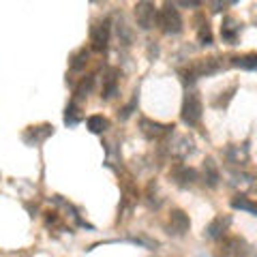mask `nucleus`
<instances>
[{
	"mask_svg": "<svg viewBox=\"0 0 257 257\" xmlns=\"http://www.w3.org/2000/svg\"><path fill=\"white\" fill-rule=\"evenodd\" d=\"M219 71H223V62H221V58H214V56H212V58H202V60L191 62L187 69L180 71V75H182V82L184 84L193 86L199 77L214 75V73H219Z\"/></svg>",
	"mask_w": 257,
	"mask_h": 257,
	"instance_id": "f257e3e1",
	"label": "nucleus"
},
{
	"mask_svg": "<svg viewBox=\"0 0 257 257\" xmlns=\"http://www.w3.org/2000/svg\"><path fill=\"white\" fill-rule=\"evenodd\" d=\"M157 26L165 32V35H180L182 32V18L178 9L172 5V3H165L163 7L159 9V15H157Z\"/></svg>",
	"mask_w": 257,
	"mask_h": 257,
	"instance_id": "f03ea898",
	"label": "nucleus"
},
{
	"mask_svg": "<svg viewBox=\"0 0 257 257\" xmlns=\"http://www.w3.org/2000/svg\"><path fill=\"white\" fill-rule=\"evenodd\" d=\"M202 114H204V105H202V96L197 92H187L182 101V109H180V118L187 126H197L202 122Z\"/></svg>",
	"mask_w": 257,
	"mask_h": 257,
	"instance_id": "7ed1b4c3",
	"label": "nucleus"
},
{
	"mask_svg": "<svg viewBox=\"0 0 257 257\" xmlns=\"http://www.w3.org/2000/svg\"><path fill=\"white\" fill-rule=\"evenodd\" d=\"M111 35V24L109 20H99L90 26V47L94 52H105Z\"/></svg>",
	"mask_w": 257,
	"mask_h": 257,
	"instance_id": "20e7f679",
	"label": "nucleus"
},
{
	"mask_svg": "<svg viewBox=\"0 0 257 257\" xmlns=\"http://www.w3.org/2000/svg\"><path fill=\"white\" fill-rule=\"evenodd\" d=\"M157 15L159 9L152 3H138L135 5V20L142 30H150L157 26Z\"/></svg>",
	"mask_w": 257,
	"mask_h": 257,
	"instance_id": "39448f33",
	"label": "nucleus"
},
{
	"mask_svg": "<svg viewBox=\"0 0 257 257\" xmlns=\"http://www.w3.org/2000/svg\"><path fill=\"white\" fill-rule=\"evenodd\" d=\"M140 128H142V135L148 140H163L165 135L174 133V124H163V122H157V120H150V118H142Z\"/></svg>",
	"mask_w": 257,
	"mask_h": 257,
	"instance_id": "423d86ee",
	"label": "nucleus"
},
{
	"mask_svg": "<svg viewBox=\"0 0 257 257\" xmlns=\"http://www.w3.org/2000/svg\"><path fill=\"white\" fill-rule=\"evenodd\" d=\"M191 227V219L184 210H172L170 221H167V234L172 236H184Z\"/></svg>",
	"mask_w": 257,
	"mask_h": 257,
	"instance_id": "0eeeda50",
	"label": "nucleus"
},
{
	"mask_svg": "<svg viewBox=\"0 0 257 257\" xmlns=\"http://www.w3.org/2000/svg\"><path fill=\"white\" fill-rule=\"evenodd\" d=\"M240 32H242V22H238L236 18H223V24H221V39L227 45H236L238 39H240Z\"/></svg>",
	"mask_w": 257,
	"mask_h": 257,
	"instance_id": "6e6552de",
	"label": "nucleus"
},
{
	"mask_svg": "<svg viewBox=\"0 0 257 257\" xmlns=\"http://www.w3.org/2000/svg\"><path fill=\"white\" fill-rule=\"evenodd\" d=\"M118 82H120V69L109 67L105 73H103V86H101V96L103 99H114L118 94Z\"/></svg>",
	"mask_w": 257,
	"mask_h": 257,
	"instance_id": "1a4fd4ad",
	"label": "nucleus"
},
{
	"mask_svg": "<svg viewBox=\"0 0 257 257\" xmlns=\"http://www.w3.org/2000/svg\"><path fill=\"white\" fill-rule=\"evenodd\" d=\"M170 178L178 184V187H191V184H195V180H197V172L189 165L178 163L170 170Z\"/></svg>",
	"mask_w": 257,
	"mask_h": 257,
	"instance_id": "9d476101",
	"label": "nucleus"
},
{
	"mask_svg": "<svg viewBox=\"0 0 257 257\" xmlns=\"http://www.w3.org/2000/svg\"><path fill=\"white\" fill-rule=\"evenodd\" d=\"M54 133V126L52 124H41V126H28L26 131H24L22 140L28 144V146H39V144H43L50 135Z\"/></svg>",
	"mask_w": 257,
	"mask_h": 257,
	"instance_id": "9b49d317",
	"label": "nucleus"
},
{
	"mask_svg": "<svg viewBox=\"0 0 257 257\" xmlns=\"http://www.w3.org/2000/svg\"><path fill=\"white\" fill-rule=\"evenodd\" d=\"M231 225V216H227V214H221V216H214V219L208 223V227H206V231L204 234L208 236V238H212V240H216V238H221L225 231H227V227Z\"/></svg>",
	"mask_w": 257,
	"mask_h": 257,
	"instance_id": "f8f14e48",
	"label": "nucleus"
},
{
	"mask_svg": "<svg viewBox=\"0 0 257 257\" xmlns=\"http://www.w3.org/2000/svg\"><path fill=\"white\" fill-rule=\"evenodd\" d=\"M193 150H195V146H193V140H189L187 135H178V138H176V142L170 146V152H172L176 159L189 157Z\"/></svg>",
	"mask_w": 257,
	"mask_h": 257,
	"instance_id": "ddd939ff",
	"label": "nucleus"
},
{
	"mask_svg": "<svg viewBox=\"0 0 257 257\" xmlns=\"http://www.w3.org/2000/svg\"><path fill=\"white\" fill-rule=\"evenodd\" d=\"M219 180H221V172H219V165L214 163V159H210L208 157L206 161H204V182L208 184L210 189H214L216 184H219Z\"/></svg>",
	"mask_w": 257,
	"mask_h": 257,
	"instance_id": "4468645a",
	"label": "nucleus"
},
{
	"mask_svg": "<svg viewBox=\"0 0 257 257\" xmlns=\"http://www.w3.org/2000/svg\"><path fill=\"white\" fill-rule=\"evenodd\" d=\"M82 118H84L82 105H79V103L73 99L67 105V109H64V124H67V126H75V124L82 122Z\"/></svg>",
	"mask_w": 257,
	"mask_h": 257,
	"instance_id": "2eb2a0df",
	"label": "nucleus"
},
{
	"mask_svg": "<svg viewBox=\"0 0 257 257\" xmlns=\"http://www.w3.org/2000/svg\"><path fill=\"white\" fill-rule=\"evenodd\" d=\"M225 157H227V161L231 165H242L244 161L248 159L246 144H242V146H227V150H225Z\"/></svg>",
	"mask_w": 257,
	"mask_h": 257,
	"instance_id": "dca6fc26",
	"label": "nucleus"
},
{
	"mask_svg": "<svg viewBox=\"0 0 257 257\" xmlns=\"http://www.w3.org/2000/svg\"><path fill=\"white\" fill-rule=\"evenodd\" d=\"M88 58H90V52H88L86 47H79L77 52L71 54V58H69V69H71V71H82V69H86Z\"/></svg>",
	"mask_w": 257,
	"mask_h": 257,
	"instance_id": "f3484780",
	"label": "nucleus"
},
{
	"mask_svg": "<svg viewBox=\"0 0 257 257\" xmlns=\"http://www.w3.org/2000/svg\"><path fill=\"white\" fill-rule=\"evenodd\" d=\"M231 208H234V210H244V212H248V214L257 216V204L253 202L251 197H246V195H236V197H231Z\"/></svg>",
	"mask_w": 257,
	"mask_h": 257,
	"instance_id": "a211bd4d",
	"label": "nucleus"
},
{
	"mask_svg": "<svg viewBox=\"0 0 257 257\" xmlns=\"http://www.w3.org/2000/svg\"><path fill=\"white\" fill-rule=\"evenodd\" d=\"M229 64L231 67H238V69H244V71H257V54L234 56Z\"/></svg>",
	"mask_w": 257,
	"mask_h": 257,
	"instance_id": "6ab92c4d",
	"label": "nucleus"
},
{
	"mask_svg": "<svg viewBox=\"0 0 257 257\" xmlns=\"http://www.w3.org/2000/svg\"><path fill=\"white\" fill-rule=\"evenodd\" d=\"M86 126H88V131L94 133V135H101V133H105L107 128H109V120L107 118H103L99 114H94L86 120Z\"/></svg>",
	"mask_w": 257,
	"mask_h": 257,
	"instance_id": "aec40b11",
	"label": "nucleus"
},
{
	"mask_svg": "<svg viewBox=\"0 0 257 257\" xmlns=\"http://www.w3.org/2000/svg\"><path fill=\"white\" fill-rule=\"evenodd\" d=\"M197 41H199V45H212V30H210V24H208L206 20H199Z\"/></svg>",
	"mask_w": 257,
	"mask_h": 257,
	"instance_id": "412c9836",
	"label": "nucleus"
},
{
	"mask_svg": "<svg viewBox=\"0 0 257 257\" xmlns=\"http://www.w3.org/2000/svg\"><path fill=\"white\" fill-rule=\"evenodd\" d=\"M92 86H94V77H92V75L82 77V82H79V84L75 86V101H77V99H84V96L90 94Z\"/></svg>",
	"mask_w": 257,
	"mask_h": 257,
	"instance_id": "4be33fe9",
	"label": "nucleus"
},
{
	"mask_svg": "<svg viewBox=\"0 0 257 257\" xmlns=\"http://www.w3.org/2000/svg\"><path fill=\"white\" fill-rule=\"evenodd\" d=\"M234 92H236V86H231L229 88V90H225V92H221V96H219V99H214V103H212V105L214 107H227L229 105V101L231 99H234Z\"/></svg>",
	"mask_w": 257,
	"mask_h": 257,
	"instance_id": "5701e85b",
	"label": "nucleus"
},
{
	"mask_svg": "<svg viewBox=\"0 0 257 257\" xmlns=\"http://www.w3.org/2000/svg\"><path fill=\"white\" fill-rule=\"evenodd\" d=\"M135 107H138V92H135V96L131 99V103H128V105H124L122 109L118 111V118H120V120H126L128 116L133 114V109H135Z\"/></svg>",
	"mask_w": 257,
	"mask_h": 257,
	"instance_id": "b1692460",
	"label": "nucleus"
},
{
	"mask_svg": "<svg viewBox=\"0 0 257 257\" xmlns=\"http://www.w3.org/2000/svg\"><path fill=\"white\" fill-rule=\"evenodd\" d=\"M227 5H236V3H210V7H212V13H221L225 7Z\"/></svg>",
	"mask_w": 257,
	"mask_h": 257,
	"instance_id": "393cba45",
	"label": "nucleus"
},
{
	"mask_svg": "<svg viewBox=\"0 0 257 257\" xmlns=\"http://www.w3.org/2000/svg\"><path fill=\"white\" fill-rule=\"evenodd\" d=\"M178 5L180 7H191V9H197L202 3H195V0H191V3H189V0H182V3H178Z\"/></svg>",
	"mask_w": 257,
	"mask_h": 257,
	"instance_id": "a878e982",
	"label": "nucleus"
}]
</instances>
